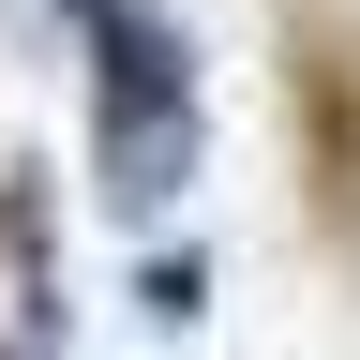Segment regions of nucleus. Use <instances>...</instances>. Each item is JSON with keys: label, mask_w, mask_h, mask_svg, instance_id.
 Listing matches in <instances>:
<instances>
[{"label": "nucleus", "mask_w": 360, "mask_h": 360, "mask_svg": "<svg viewBox=\"0 0 360 360\" xmlns=\"http://www.w3.org/2000/svg\"><path fill=\"white\" fill-rule=\"evenodd\" d=\"M90 30V165H105V210H165L195 180V45H180L150 0H60Z\"/></svg>", "instance_id": "obj_1"}, {"label": "nucleus", "mask_w": 360, "mask_h": 360, "mask_svg": "<svg viewBox=\"0 0 360 360\" xmlns=\"http://www.w3.org/2000/svg\"><path fill=\"white\" fill-rule=\"evenodd\" d=\"M135 300H150V315H165V330H180V315H195V300H210V270H195V255H150V270H135Z\"/></svg>", "instance_id": "obj_2"}]
</instances>
